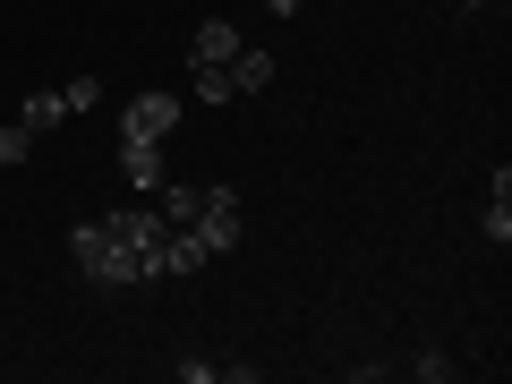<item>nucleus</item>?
<instances>
[{
  "label": "nucleus",
  "instance_id": "f257e3e1",
  "mask_svg": "<svg viewBox=\"0 0 512 384\" xmlns=\"http://www.w3.org/2000/svg\"><path fill=\"white\" fill-rule=\"evenodd\" d=\"M69 256H77V274H86L94 291H137V282H146V274H137V256L111 239V222H103V214L69 231Z\"/></svg>",
  "mask_w": 512,
  "mask_h": 384
},
{
  "label": "nucleus",
  "instance_id": "f03ea898",
  "mask_svg": "<svg viewBox=\"0 0 512 384\" xmlns=\"http://www.w3.org/2000/svg\"><path fill=\"white\" fill-rule=\"evenodd\" d=\"M188 231L205 239V256H231L239 239H248V222H239V188H231V180H205V188H197V222H188Z\"/></svg>",
  "mask_w": 512,
  "mask_h": 384
},
{
  "label": "nucleus",
  "instance_id": "7ed1b4c3",
  "mask_svg": "<svg viewBox=\"0 0 512 384\" xmlns=\"http://www.w3.org/2000/svg\"><path fill=\"white\" fill-rule=\"evenodd\" d=\"M180 111H188L180 86H146V94H128V103H120V137H137V146H163L171 128H180Z\"/></svg>",
  "mask_w": 512,
  "mask_h": 384
},
{
  "label": "nucleus",
  "instance_id": "20e7f679",
  "mask_svg": "<svg viewBox=\"0 0 512 384\" xmlns=\"http://www.w3.org/2000/svg\"><path fill=\"white\" fill-rule=\"evenodd\" d=\"M239 43H248V35H239L231 18H205L197 35H188V69H231V52H239Z\"/></svg>",
  "mask_w": 512,
  "mask_h": 384
},
{
  "label": "nucleus",
  "instance_id": "39448f33",
  "mask_svg": "<svg viewBox=\"0 0 512 384\" xmlns=\"http://www.w3.org/2000/svg\"><path fill=\"white\" fill-rule=\"evenodd\" d=\"M222 77H231V103H239V94H265V86H274V52H265V43H239Z\"/></svg>",
  "mask_w": 512,
  "mask_h": 384
},
{
  "label": "nucleus",
  "instance_id": "423d86ee",
  "mask_svg": "<svg viewBox=\"0 0 512 384\" xmlns=\"http://www.w3.org/2000/svg\"><path fill=\"white\" fill-rule=\"evenodd\" d=\"M120 180L137 188V197H154V188H163V146H137V137H120Z\"/></svg>",
  "mask_w": 512,
  "mask_h": 384
},
{
  "label": "nucleus",
  "instance_id": "0eeeda50",
  "mask_svg": "<svg viewBox=\"0 0 512 384\" xmlns=\"http://www.w3.org/2000/svg\"><path fill=\"white\" fill-rule=\"evenodd\" d=\"M214 256H205V239L188 231V222H163V274H205Z\"/></svg>",
  "mask_w": 512,
  "mask_h": 384
},
{
  "label": "nucleus",
  "instance_id": "6e6552de",
  "mask_svg": "<svg viewBox=\"0 0 512 384\" xmlns=\"http://www.w3.org/2000/svg\"><path fill=\"white\" fill-rule=\"evenodd\" d=\"M18 120L35 128V137H43V128H60V120H69V103H60V86H35V94H18Z\"/></svg>",
  "mask_w": 512,
  "mask_h": 384
},
{
  "label": "nucleus",
  "instance_id": "1a4fd4ad",
  "mask_svg": "<svg viewBox=\"0 0 512 384\" xmlns=\"http://www.w3.org/2000/svg\"><path fill=\"white\" fill-rule=\"evenodd\" d=\"M154 214L163 222H197V180H163L154 188Z\"/></svg>",
  "mask_w": 512,
  "mask_h": 384
},
{
  "label": "nucleus",
  "instance_id": "9d476101",
  "mask_svg": "<svg viewBox=\"0 0 512 384\" xmlns=\"http://www.w3.org/2000/svg\"><path fill=\"white\" fill-rule=\"evenodd\" d=\"M26 154H35V128H26V120H0V171H18Z\"/></svg>",
  "mask_w": 512,
  "mask_h": 384
},
{
  "label": "nucleus",
  "instance_id": "9b49d317",
  "mask_svg": "<svg viewBox=\"0 0 512 384\" xmlns=\"http://www.w3.org/2000/svg\"><path fill=\"white\" fill-rule=\"evenodd\" d=\"M410 376H419V384H453V376H461V359H444V350H419V359H410Z\"/></svg>",
  "mask_w": 512,
  "mask_h": 384
},
{
  "label": "nucleus",
  "instance_id": "f8f14e48",
  "mask_svg": "<svg viewBox=\"0 0 512 384\" xmlns=\"http://www.w3.org/2000/svg\"><path fill=\"white\" fill-rule=\"evenodd\" d=\"M188 94H197V103H231V77L222 69H188Z\"/></svg>",
  "mask_w": 512,
  "mask_h": 384
},
{
  "label": "nucleus",
  "instance_id": "ddd939ff",
  "mask_svg": "<svg viewBox=\"0 0 512 384\" xmlns=\"http://www.w3.org/2000/svg\"><path fill=\"white\" fill-rule=\"evenodd\" d=\"M487 239H495V248L512 239V197H495V188H487Z\"/></svg>",
  "mask_w": 512,
  "mask_h": 384
},
{
  "label": "nucleus",
  "instance_id": "4468645a",
  "mask_svg": "<svg viewBox=\"0 0 512 384\" xmlns=\"http://www.w3.org/2000/svg\"><path fill=\"white\" fill-rule=\"evenodd\" d=\"M60 103H69V111H94V103H103V86H94V77H69V86H60Z\"/></svg>",
  "mask_w": 512,
  "mask_h": 384
},
{
  "label": "nucleus",
  "instance_id": "2eb2a0df",
  "mask_svg": "<svg viewBox=\"0 0 512 384\" xmlns=\"http://www.w3.org/2000/svg\"><path fill=\"white\" fill-rule=\"evenodd\" d=\"M171 376H180V384H214L222 367H214V359H171Z\"/></svg>",
  "mask_w": 512,
  "mask_h": 384
},
{
  "label": "nucleus",
  "instance_id": "dca6fc26",
  "mask_svg": "<svg viewBox=\"0 0 512 384\" xmlns=\"http://www.w3.org/2000/svg\"><path fill=\"white\" fill-rule=\"evenodd\" d=\"M265 9H274V18H299V9H308V0H265Z\"/></svg>",
  "mask_w": 512,
  "mask_h": 384
},
{
  "label": "nucleus",
  "instance_id": "f3484780",
  "mask_svg": "<svg viewBox=\"0 0 512 384\" xmlns=\"http://www.w3.org/2000/svg\"><path fill=\"white\" fill-rule=\"evenodd\" d=\"M461 9H478V0H461Z\"/></svg>",
  "mask_w": 512,
  "mask_h": 384
}]
</instances>
